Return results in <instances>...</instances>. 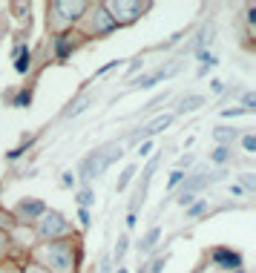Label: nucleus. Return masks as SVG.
Returning a JSON list of instances; mask_svg holds the SVG:
<instances>
[{
	"mask_svg": "<svg viewBox=\"0 0 256 273\" xmlns=\"http://www.w3.org/2000/svg\"><path fill=\"white\" fill-rule=\"evenodd\" d=\"M216 178H219V176H204V173H202V176L187 178V184L181 187V193H178V204H185V207H187V204L193 202V193H199L202 187H207L210 181H216Z\"/></svg>",
	"mask_w": 256,
	"mask_h": 273,
	"instance_id": "obj_1",
	"label": "nucleus"
},
{
	"mask_svg": "<svg viewBox=\"0 0 256 273\" xmlns=\"http://www.w3.org/2000/svg\"><path fill=\"white\" fill-rule=\"evenodd\" d=\"M104 167H106V155H101V152H92V155H89V159H84V164H81V178H84V181H89V178H95Z\"/></svg>",
	"mask_w": 256,
	"mask_h": 273,
	"instance_id": "obj_2",
	"label": "nucleus"
},
{
	"mask_svg": "<svg viewBox=\"0 0 256 273\" xmlns=\"http://www.w3.org/2000/svg\"><path fill=\"white\" fill-rule=\"evenodd\" d=\"M213 262L219 267H228V270H242V256L233 253V250H225V247L213 250Z\"/></svg>",
	"mask_w": 256,
	"mask_h": 273,
	"instance_id": "obj_3",
	"label": "nucleus"
},
{
	"mask_svg": "<svg viewBox=\"0 0 256 273\" xmlns=\"http://www.w3.org/2000/svg\"><path fill=\"white\" fill-rule=\"evenodd\" d=\"M55 233H66V221L58 213H49L41 224V236H55Z\"/></svg>",
	"mask_w": 256,
	"mask_h": 273,
	"instance_id": "obj_4",
	"label": "nucleus"
},
{
	"mask_svg": "<svg viewBox=\"0 0 256 273\" xmlns=\"http://www.w3.org/2000/svg\"><path fill=\"white\" fill-rule=\"evenodd\" d=\"M170 121H173L170 115H161V118H156V121H153V124H147V127H144L141 132H135V135H133V141H141V138H150V135L161 132V130H164V127L170 124Z\"/></svg>",
	"mask_w": 256,
	"mask_h": 273,
	"instance_id": "obj_5",
	"label": "nucleus"
},
{
	"mask_svg": "<svg viewBox=\"0 0 256 273\" xmlns=\"http://www.w3.org/2000/svg\"><path fill=\"white\" fill-rule=\"evenodd\" d=\"M239 130H230V127H216V132H213V138L219 141V147H228V144L236 141Z\"/></svg>",
	"mask_w": 256,
	"mask_h": 273,
	"instance_id": "obj_6",
	"label": "nucleus"
},
{
	"mask_svg": "<svg viewBox=\"0 0 256 273\" xmlns=\"http://www.w3.org/2000/svg\"><path fill=\"white\" fill-rule=\"evenodd\" d=\"M44 210H46V207L41 202H20L18 204V213H20V216H26V219H35V216H41Z\"/></svg>",
	"mask_w": 256,
	"mask_h": 273,
	"instance_id": "obj_7",
	"label": "nucleus"
},
{
	"mask_svg": "<svg viewBox=\"0 0 256 273\" xmlns=\"http://www.w3.org/2000/svg\"><path fill=\"white\" fill-rule=\"evenodd\" d=\"M87 9V6H84V3H55V12H66V15H63V18H78L81 12Z\"/></svg>",
	"mask_w": 256,
	"mask_h": 273,
	"instance_id": "obj_8",
	"label": "nucleus"
},
{
	"mask_svg": "<svg viewBox=\"0 0 256 273\" xmlns=\"http://www.w3.org/2000/svg\"><path fill=\"white\" fill-rule=\"evenodd\" d=\"M159 236H161V227H153L150 233H147V236L141 239V245H138V250H141V253H150L153 247H156V242H159Z\"/></svg>",
	"mask_w": 256,
	"mask_h": 273,
	"instance_id": "obj_9",
	"label": "nucleus"
},
{
	"mask_svg": "<svg viewBox=\"0 0 256 273\" xmlns=\"http://www.w3.org/2000/svg\"><path fill=\"white\" fill-rule=\"evenodd\" d=\"M204 104V98L202 95H190L181 101V112H193V109H199V106Z\"/></svg>",
	"mask_w": 256,
	"mask_h": 273,
	"instance_id": "obj_10",
	"label": "nucleus"
},
{
	"mask_svg": "<svg viewBox=\"0 0 256 273\" xmlns=\"http://www.w3.org/2000/svg\"><path fill=\"white\" fill-rule=\"evenodd\" d=\"M98 15H101V18H98V23H95V29H98V32H106V29H113V26H115V23H113V18L106 15V9H98Z\"/></svg>",
	"mask_w": 256,
	"mask_h": 273,
	"instance_id": "obj_11",
	"label": "nucleus"
},
{
	"mask_svg": "<svg viewBox=\"0 0 256 273\" xmlns=\"http://www.w3.org/2000/svg\"><path fill=\"white\" fill-rule=\"evenodd\" d=\"M29 66H32V61H29V49H20V55H18V61H15V69H18L20 75H23V72H26Z\"/></svg>",
	"mask_w": 256,
	"mask_h": 273,
	"instance_id": "obj_12",
	"label": "nucleus"
},
{
	"mask_svg": "<svg viewBox=\"0 0 256 273\" xmlns=\"http://www.w3.org/2000/svg\"><path fill=\"white\" fill-rule=\"evenodd\" d=\"M69 49H72L69 37L61 35V37H58V44H55V52H58V58H66V55H69Z\"/></svg>",
	"mask_w": 256,
	"mask_h": 273,
	"instance_id": "obj_13",
	"label": "nucleus"
},
{
	"mask_svg": "<svg viewBox=\"0 0 256 273\" xmlns=\"http://www.w3.org/2000/svg\"><path fill=\"white\" fill-rule=\"evenodd\" d=\"M133 176H135V167H127V170H124V173H121V178H118V184H115V190L121 193L124 187L130 184V181H133Z\"/></svg>",
	"mask_w": 256,
	"mask_h": 273,
	"instance_id": "obj_14",
	"label": "nucleus"
},
{
	"mask_svg": "<svg viewBox=\"0 0 256 273\" xmlns=\"http://www.w3.org/2000/svg\"><path fill=\"white\" fill-rule=\"evenodd\" d=\"M213 161H216V164H225V161L230 159V147H216V150H213V155H210Z\"/></svg>",
	"mask_w": 256,
	"mask_h": 273,
	"instance_id": "obj_15",
	"label": "nucleus"
},
{
	"mask_svg": "<svg viewBox=\"0 0 256 273\" xmlns=\"http://www.w3.org/2000/svg\"><path fill=\"white\" fill-rule=\"evenodd\" d=\"M124 253H127V236H118V245H115V259L121 262Z\"/></svg>",
	"mask_w": 256,
	"mask_h": 273,
	"instance_id": "obj_16",
	"label": "nucleus"
},
{
	"mask_svg": "<svg viewBox=\"0 0 256 273\" xmlns=\"http://www.w3.org/2000/svg\"><path fill=\"white\" fill-rule=\"evenodd\" d=\"M29 101H32V92L26 89V92H20V95L15 98V106H29Z\"/></svg>",
	"mask_w": 256,
	"mask_h": 273,
	"instance_id": "obj_17",
	"label": "nucleus"
},
{
	"mask_svg": "<svg viewBox=\"0 0 256 273\" xmlns=\"http://www.w3.org/2000/svg\"><path fill=\"white\" fill-rule=\"evenodd\" d=\"M164 262H167V256H159V259H156V262H153L150 273H161V270H164Z\"/></svg>",
	"mask_w": 256,
	"mask_h": 273,
	"instance_id": "obj_18",
	"label": "nucleus"
},
{
	"mask_svg": "<svg viewBox=\"0 0 256 273\" xmlns=\"http://www.w3.org/2000/svg\"><path fill=\"white\" fill-rule=\"evenodd\" d=\"M78 202H81V207H89V204L95 202V199H92V193H89V190H84V193L78 196Z\"/></svg>",
	"mask_w": 256,
	"mask_h": 273,
	"instance_id": "obj_19",
	"label": "nucleus"
},
{
	"mask_svg": "<svg viewBox=\"0 0 256 273\" xmlns=\"http://www.w3.org/2000/svg\"><path fill=\"white\" fill-rule=\"evenodd\" d=\"M245 112H250V109H256V98H253V92H247L245 95V106H242Z\"/></svg>",
	"mask_w": 256,
	"mask_h": 273,
	"instance_id": "obj_20",
	"label": "nucleus"
},
{
	"mask_svg": "<svg viewBox=\"0 0 256 273\" xmlns=\"http://www.w3.org/2000/svg\"><path fill=\"white\" fill-rule=\"evenodd\" d=\"M204 207H207V204H204V202H196L193 207H190V210H187V216H190V219H193V216H199V213H204Z\"/></svg>",
	"mask_w": 256,
	"mask_h": 273,
	"instance_id": "obj_21",
	"label": "nucleus"
},
{
	"mask_svg": "<svg viewBox=\"0 0 256 273\" xmlns=\"http://www.w3.org/2000/svg\"><path fill=\"white\" fill-rule=\"evenodd\" d=\"M242 184H245V190H256V178L250 176V173H245V176H242Z\"/></svg>",
	"mask_w": 256,
	"mask_h": 273,
	"instance_id": "obj_22",
	"label": "nucleus"
},
{
	"mask_svg": "<svg viewBox=\"0 0 256 273\" xmlns=\"http://www.w3.org/2000/svg\"><path fill=\"white\" fill-rule=\"evenodd\" d=\"M181 178H185V173H181V170H176V173H173V176H170V187L181 184Z\"/></svg>",
	"mask_w": 256,
	"mask_h": 273,
	"instance_id": "obj_23",
	"label": "nucleus"
},
{
	"mask_svg": "<svg viewBox=\"0 0 256 273\" xmlns=\"http://www.w3.org/2000/svg\"><path fill=\"white\" fill-rule=\"evenodd\" d=\"M98 273H109V256H101V264H98Z\"/></svg>",
	"mask_w": 256,
	"mask_h": 273,
	"instance_id": "obj_24",
	"label": "nucleus"
},
{
	"mask_svg": "<svg viewBox=\"0 0 256 273\" xmlns=\"http://www.w3.org/2000/svg\"><path fill=\"white\" fill-rule=\"evenodd\" d=\"M245 150H247V152L256 150V138H253V135H245Z\"/></svg>",
	"mask_w": 256,
	"mask_h": 273,
	"instance_id": "obj_25",
	"label": "nucleus"
},
{
	"mask_svg": "<svg viewBox=\"0 0 256 273\" xmlns=\"http://www.w3.org/2000/svg\"><path fill=\"white\" fill-rule=\"evenodd\" d=\"M245 109L242 106H233V109H225V118H236V115H242Z\"/></svg>",
	"mask_w": 256,
	"mask_h": 273,
	"instance_id": "obj_26",
	"label": "nucleus"
},
{
	"mask_svg": "<svg viewBox=\"0 0 256 273\" xmlns=\"http://www.w3.org/2000/svg\"><path fill=\"white\" fill-rule=\"evenodd\" d=\"M61 184H63V187H72V184H75V176H72V173H63Z\"/></svg>",
	"mask_w": 256,
	"mask_h": 273,
	"instance_id": "obj_27",
	"label": "nucleus"
},
{
	"mask_svg": "<svg viewBox=\"0 0 256 273\" xmlns=\"http://www.w3.org/2000/svg\"><path fill=\"white\" fill-rule=\"evenodd\" d=\"M190 161H193V159H190V155H181V159H178V170H181V167H187Z\"/></svg>",
	"mask_w": 256,
	"mask_h": 273,
	"instance_id": "obj_28",
	"label": "nucleus"
},
{
	"mask_svg": "<svg viewBox=\"0 0 256 273\" xmlns=\"http://www.w3.org/2000/svg\"><path fill=\"white\" fill-rule=\"evenodd\" d=\"M26 273H44V270H41V267H29Z\"/></svg>",
	"mask_w": 256,
	"mask_h": 273,
	"instance_id": "obj_29",
	"label": "nucleus"
},
{
	"mask_svg": "<svg viewBox=\"0 0 256 273\" xmlns=\"http://www.w3.org/2000/svg\"><path fill=\"white\" fill-rule=\"evenodd\" d=\"M118 273H127V270H124V267H118Z\"/></svg>",
	"mask_w": 256,
	"mask_h": 273,
	"instance_id": "obj_30",
	"label": "nucleus"
}]
</instances>
